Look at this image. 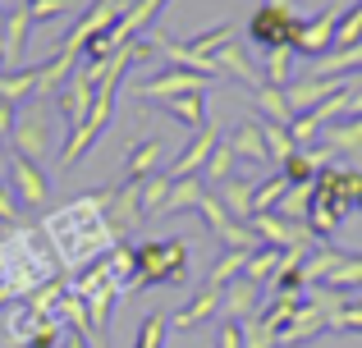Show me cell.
Wrapping results in <instances>:
<instances>
[{"mask_svg":"<svg viewBox=\"0 0 362 348\" xmlns=\"http://www.w3.org/2000/svg\"><path fill=\"white\" fill-rule=\"evenodd\" d=\"M5 229H9V224H0V239H5Z\"/></svg>","mask_w":362,"mask_h":348,"instance_id":"b9f144b4","label":"cell"},{"mask_svg":"<svg viewBox=\"0 0 362 348\" xmlns=\"http://www.w3.org/2000/svg\"><path fill=\"white\" fill-rule=\"evenodd\" d=\"M216 312H221V289L206 284L202 294H193V303L179 307V312L170 316V325H179V330H197V325H202L206 316H216Z\"/></svg>","mask_w":362,"mask_h":348,"instance_id":"e0dca14e","label":"cell"},{"mask_svg":"<svg viewBox=\"0 0 362 348\" xmlns=\"http://www.w3.org/2000/svg\"><path fill=\"white\" fill-rule=\"evenodd\" d=\"M0 69H5V42H0Z\"/></svg>","mask_w":362,"mask_h":348,"instance_id":"60d3db41","label":"cell"},{"mask_svg":"<svg viewBox=\"0 0 362 348\" xmlns=\"http://www.w3.org/2000/svg\"><path fill=\"white\" fill-rule=\"evenodd\" d=\"M257 298H262V284H252V280H230L221 294V321H247V316H257Z\"/></svg>","mask_w":362,"mask_h":348,"instance_id":"7c38bea8","label":"cell"},{"mask_svg":"<svg viewBox=\"0 0 362 348\" xmlns=\"http://www.w3.org/2000/svg\"><path fill=\"white\" fill-rule=\"evenodd\" d=\"M280 261H284L280 248H257L252 257H247V266H243V280H252V284H271L275 270H280Z\"/></svg>","mask_w":362,"mask_h":348,"instance_id":"603a6c76","label":"cell"},{"mask_svg":"<svg viewBox=\"0 0 362 348\" xmlns=\"http://www.w3.org/2000/svg\"><path fill=\"white\" fill-rule=\"evenodd\" d=\"M308 211H312V184H293L289 193H284V202L275 206V215H284V220H293V224L308 220Z\"/></svg>","mask_w":362,"mask_h":348,"instance_id":"484cf974","label":"cell"},{"mask_svg":"<svg viewBox=\"0 0 362 348\" xmlns=\"http://www.w3.org/2000/svg\"><path fill=\"white\" fill-rule=\"evenodd\" d=\"M170 184H175V179H170V174H147V179H142V193H138V197H142V220L160 211V202H165Z\"/></svg>","mask_w":362,"mask_h":348,"instance_id":"f546056e","label":"cell"},{"mask_svg":"<svg viewBox=\"0 0 362 348\" xmlns=\"http://www.w3.org/2000/svg\"><path fill=\"white\" fill-rule=\"evenodd\" d=\"M298 28H303V18L293 14V9H280V5H262L252 18H247V37H252L257 46H266V51H275V46H293Z\"/></svg>","mask_w":362,"mask_h":348,"instance_id":"3957f363","label":"cell"},{"mask_svg":"<svg viewBox=\"0 0 362 348\" xmlns=\"http://www.w3.org/2000/svg\"><path fill=\"white\" fill-rule=\"evenodd\" d=\"M133 257H138V280H133V289L142 284H184L188 280V239H156V243H142V248H133Z\"/></svg>","mask_w":362,"mask_h":348,"instance_id":"7a4b0ae2","label":"cell"},{"mask_svg":"<svg viewBox=\"0 0 362 348\" xmlns=\"http://www.w3.org/2000/svg\"><path fill=\"white\" fill-rule=\"evenodd\" d=\"M160 106H165V115H175L179 124H188V128L211 124V119H206V92H184V97L160 101Z\"/></svg>","mask_w":362,"mask_h":348,"instance_id":"44dd1931","label":"cell"},{"mask_svg":"<svg viewBox=\"0 0 362 348\" xmlns=\"http://www.w3.org/2000/svg\"><path fill=\"white\" fill-rule=\"evenodd\" d=\"M216 143H221V128H216V124H202V128H197V138L184 147V152H179V161L170 165L165 174H170V179L202 174V170H206V161H211V152H216Z\"/></svg>","mask_w":362,"mask_h":348,"instance_id":"30bf717a","label":"cell"},{"mask_svg":"<svg viewBox=\"0 0 362 348\" xmlns=\"http://www.w3.org/2000/svg\"><path fill=\"white\" fill-rule=\"evenodd\" d=\"M160 156H165V143H160V138H147V143H133L129 161H124V179H129V184H142L147 174H156Z\"/></svg>","mask_w":362,"mask_h":348,"instance_id":"2e32d148","label":"cell"},{"mask_svg":"<svg viewBox=\"0 0 362 348\" xmlns=\"http://www.w3.org/2000/svg\"><path fill=\"white\" fill-rule=\"evenodd\" d=\"M46 143H51V133H46V119L37 115V110H23V115H14V128H9V147H14L18 156L37 161V156L46 152Z\"/></svg>","mask_w":362,"mask_h":348,"instance_id":"8fae6325","label":"cell"},{"mask_svg":"<svg viewBox=\"0 0 362 348\" xmlns=\"http://www.w3.org/2000/svg\"><path fill=\"white\" fill-rule=\"evenodd\" d=\"M42 234H46V243H51L55 261H69V266H88L97 252H110V248H115V239H119V234L110 229L106 211H101V197L97 193H88V197H78V202L60 206V211L42 224Z\"/></svg>","mask_w":362,"mask_h":348,"instance_id":"6da1fadb","label":"cell"},{"mask_svg":"<svg viewBox=\"0 0 362 348\" xmlns=\"http://www.w3.org/2000/svg\"><path fill=\"white\" fill-rule=\"evenodd\" d=\"M354 211H362V184L354 188Z\"/></svg>","mask_w":362,"mask_h":348,"instance_id":"f35d334b","label":"cell"},{"mask_svg":"<svg viewBox=\"0 0 362 348\" xmlns=\"http://www.w3.org/2000/svg\"><path fill=\"white\" fill-rule=\"evenodd\" d=\"M202 193H206L202 174L175 179V184H170V193H165V202H160V211H156V215H179V211H197V202H202Z\"/></svg>","mask_w":362,"mask_h":348,"instance_id":"9a60e30c","label":"cell"},{"mask_svg":"<svg viewBox=\"0 0 362 348\" xmlns=\"http://www.w3.org/2000/svg\"><path fill=\"white\" fill-rule=\"evenodd\" d=\"M321 143H326V152H362V115H344L335 119V124L321 128Z\"/></svg>","mask_w":362,"mask_h":348,"instance_id":"ac0fdd59","label":"cell"},{"mask_svg":"<svg viewBox=\"0 0 362 348\" xmlns=\"http://www.w3.org/2000/svg\"><path fill=\"white\" fill-rule=\"evenodd\" d=\"M358 78H298V83H289L284 88V97H289V110L293 115H303V110H317L321 101H330L335 92H344V88H354Z\"/></svg>","mask_w":362,"mask_h":348,"instance_id":"9c48e42d","label":"cell"},{"mask_svg":"<svg viewBox=\"0 0 362 348\" xmlns=\"http://www.w3.org/2000/svg\"><path fill=\"white\" fill-rule=\"evenodd\" d=\"M206 73H193V69H179V64H170V69L151 73V78L138 83V97L142 101H170V97H184V92H206Z\"/></svg>","mask_w":362,"mask_h":348,"instance_id":"277c9868","label":"cell"},{"mask_svg":"<svg viewBox=\"0 0 362 348\" xmlns=\"http://www.w3.org/2000/svg\"><path fill=\"white\" fill-rule=\"evenodd\" d=\"M262 138H266V156H271V161H284V156H293V152H298V143H293L289 124L262 119Z\"/></svg>","mask_w":362,"mask_h":348,"instance_id":"cb8c5ba5","label":"cell"},{"mask_svg":"<svg viewBox=\"0 0 362 348\" xmlns=\"http://www.w3.org/2000/svg\"><path fill=\"white\" fill-rule=\"evenodd\" d=\"M284 193H289V179H284V174H271L266 184H257V188H252V215L275 211V206L284 202Z\"/></svg>","mask_w":362,"mask_h":348,"instance_id":"d4e9b609","label":"cell"},{"mask_svg":"<svg viewBox=\"0 0 362 348\" xmlns=\"http://www.w3.org/2000/svg\"><path fill=\"white\" fill-rule=\"evenodd\" d=\"M234 161H239V156L230 152V143H216V152H211V161H206V170H202V184H225V179H230V170H234Z\"/></svg>","mask_w":362,"mask_h":348,"instance_id":"d6a6232c","label":"cell"},{"mask_svg":"<svg viewBox=\"0 0 362 348\" xmlns=\"http://www.w3.org/2000/svg\"><path fill=\"white\" fill-rule=\"evenodd\" d=\"M252 101L266 110L262 119H275V124H293V110H289V97H284V88H271V83H262V88H252Z\"/></svg>","mask_w":362,"mask_h":348,"instance_id":"7402d4cb","label":"cell"},{"mask_svg":"<svg viewBox=\"0 0 362 348\" xmlns=\"http://www.w3.org/2000/svg\"><path fill=\"white\" fill-rule=\"evenodd\" d=\"M74 0H28V14H33V23H46V18L55 14H69Z\"/></svg>","mask_w":362,"mask_h":348,"instance_id":"836d02e7","label":"cell"},{"mask_svg":"<svg viewBox=\"0 0 362 348\" xmlns=\"http://www.w3.org/2000/svg\"><path fill=\"white\" fill-rule=\"evenodd\" d=\"M9 193L18 197V206H42L51 197V179H46V170L37 161L9 152Z\"/></svg>","mask_w":362,"mask_h":348,"instance_id":"5b68a950","label":"cell"},{"mask_svg":"<svg viewBox=\"0 0 362 348\" xmlns=\"http://www.w3.org/2000/svg\"><path fill=\"white\" fill-rule=\"evenodd\" d=\"M5 138H9V133H0V147H5Z\"/></svg>","mask_w":362,"mask_h":348,"instance_id":"7bdbcfd3","label":"cell"},{"mask_svg":"<svg viewBox=\"0 0 362 348\" xmlns=\"http://www.w3.org/2000/svg\"><path fill=\"white\" fill-rule=\"evenodd\" d=\"M211 64H216V73H230V78L247 83V88H262V73L252 69V60H247V51L239 46V37H234V42H225L221 51L211 55Z\"/></svg>","mask_w":362,"mask_h":348,"instance_id":"4fadbf2b","label":"cell"},{"mask_svg":"<svg viewBox=\"0 0 362 348\" xmlns=\"http://www.w3.org/2000/svg\"><path fill=\"white\" fill-rule=\"evenodd\" d=\"M266 5H280V9H293V0H266Z\"/></svg>","mask_w":362,"mask_h":348,"instance_id":"ab89813d","label":"cell"},{"mask_svg":"<svg viewBox=\"0 0 362 348\" xmlns=\"http://www.w3.org/2000/svg\"><path fill=\"white\" fill-rule=\"evenodd\" d=\"M247 257H252V252H243V248H225L206 284H211V289H221V284H230V280H239V275H243V266H247Z\"/></svg>","mask_w":362,"mask_h":348,"instance_id":"4316f807","label":"cell"},{"mask_svg":"<svg viewBox=\"0 0 362 348\" xmlns=\"http://www.w3.org/2000/svg\"><path fill=\"white\" fill-rule=\"evenodd\" d=\"M225 143H230V152L239 156V161H271V156H266V138H262V124H252V119H247V124H239V128H230V138H225Z\"/></svg>","mask_w":362,"mask_h":348,"instance_id":"ffe728a7","label":"cell"},{"mask_svg":"<svg viewBox=\"0 0 362 348\" xmlns=\"http://www.w3.org/2000/svg\"><path fill=\"white\" fill-rule=\"evenodd\" d=\"M92 101H97V83H92L83 69H74L69 83L60 88V97H55V106H60V115H64V124H69V133L83 124V119H88Z\"/></svg>","mask_w":362,"mask_h":348,"instance_id":"ba28073f","label":"cell"},{"mask_svg":"<svg viewBox=\"0 0 362 348\" xmlns=\"http://www.w3.org/2000/svg\"><path fill=\"white\" fill-rule=\"evenodd\" d=\"M142 184H129V179H124L119 188H101V211H106V220H110V229L115 234H129L133 224L142 220Z\"/></svg>","mask_w":362,"mask_h":348,"instance_id":"8992f818","label":"cell"},{"mask_svg":"<svg viewBox=\"0 0 362 348\" xmlns=\"http://www.w3.org/2000/svg\"><path fill=\"white\" fill-rule=\"evenodd\" d=\"M252 188H257V184H247V179H225V184H216L221 206H225V211H230L239 224L252 220Z\"/></svg>","mask_w":362,"mask_h":348,"instance_id":"d6986e66","label":"cell"},{"mask_svg":"<svg viewBox=\"0 0 362 348\" xmlns=\"http://www.w3.org/2000/svg\"><path fill=\"white\" fill-rule=\"evenodd\" d=\"M165 330H170V316H165V312L142 316L138 335H133V348H160V344H165Z\"/></svg>","mask_w":362,"mask_h":348,"instance_id":"f1b7e54d","label":"cell"},{"mask_svg":"<svg viewBox=\"0 0 362 348\" xmlns=\"http://www.w3.org/2000/svg\"><path fill=\"white\" fill-rule=\"evenodd\" d=\"M18 220V197L9 193V184H0V224H14Z\"/></svg>","mask_w":362,"mask_h":348,"instance_id":"8d00e7d4","label":"cell"},{"mask_svg":"<svg viewBox=\"0 0 362 348\" xmlns=\"http://www.w3.org/2000/svg\"><path fill=\"white\" fill-rule=\"evenodd\" d=\"M289 64H293V46H275V51H266V73L262 83H271V88H289Z\"/></svg>","mask_w":362,"mask_h":348,"instance_id":"83f0119b","label":"cell"},{"mask_svg":"<svg viewBox=\"0 0 362 348\" xmlns=\"http://www.w3.org/2000/svg\"><path fill=\"white\" fill-rule=\"evenodd\" d=\"M216 348H243V325L239 321H221V330H216Z\"/></svg>","mask_w":362,"mask_h":348,"instance_id":"d590c367","label":"cell"},{"mask_svg":"<svg viewBox=\"0 0 362 348\" xmlns=\"http://www.w3.org/2000/svg\"><path fill=\"white\" fill-rule=\"evenodd\" d=\"M330 330H358L362 335V303H344L330 316Z\"/></svg>","mask_w":362,"mask_h":348,"instance_id":"e575fe53","label":"cell"},{"mask_svg":"<svg viewBox=\"0 0 362 348\" xmlns=\"http://www.w3.org/2000/svg\"><path fill=\"white\" fill-rule=\"evenodd\" d=\"M28 32H33V14H28V5H18L14 14H5V28H0V42H5V69H14V64L23 60Z\"/></svg>","mask_w":362,"mask_h":348,"instance_id":"5bb4252c","label":"cell"},{"mask_svg":"<svg viewBox=\"0 0 362 348\" xmlns=\"http://www.w3.org/2000/svg\"><path fill=\"white\" fill-rule=\"evenodd\" d=\"M321 284H326V289H339V294H344V289H362V257H344L326 280H321Z\"/></svg>","mask_w":362,"mask_h":348,"instance_id":"4dcf8cb0","label":"cell"},{"mask_svg":"<svg viewBox=\"0 0 362 348\" xmlns=\"http://www.w3.org/2000/svg\"><path fill=\"white\" fill-rule=\"evenodd\" d=\"M362 42V0L354 9H339V23H335V51H344V46H358Z\"/></svg>","mask_w":362,"mask_h":348,"instance_id":"1f68e13d","label":"cell"},{"mask_svg":"<svg viewBox=\"0 0 362 348\" xmlns=\"http://www.w3.org/2000/svg\"><path fill=\"white\" fill-rule=\"evenodd\" d=\"M335 23H339V5L321 9L317 18H303L298 37H293V55H312V60H321V55L335 46Z\"/></svg>","mask_w":362,"mask_h":348,"instance_id":"52a82bcc","label":"cell"},{"mask_svg":"<svg viewBox=\"0 0 362 348\" xmlns=\"http://www.w3.org/2000/svg\"><path fill=\"white\" fill-rule=\"evenodd\" d=\"M60 348H88V335H78V330H64V344Z\"/></svg>","mask_w":362,"mask_h":348,"instance_id":"74e56055","label":"cell"}]
</instances>
